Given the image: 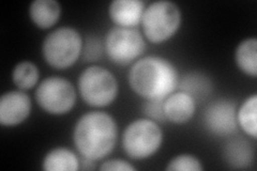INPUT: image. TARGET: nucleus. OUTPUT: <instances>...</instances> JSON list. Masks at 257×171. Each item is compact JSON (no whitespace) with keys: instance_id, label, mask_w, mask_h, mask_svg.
<instances>
[{"instance_id":"obj_8","label":"nucleus","mask_w":257,"mask_h":171,"mask_svg":"<svg viewBox=\"0 0 257 171\" xmlns=\"http://www.w3.org/2000/svg\"><path fill=\"white\" fill-rule=\"evenodd\" d=\"M36 101L52 115H64L74 107L76 90L71 81L60 76L43 79L36 90Z\"/></svg>"},{"instance_id":"obj_15","label":"nucleus","mask_w":257,"mask_h":171,"mask_svg":"<svg viewBox=\"0 0 257 171\" xmlns=\"http://www.w3.org/2000/svg\"><path fill=\"white\" fill-rule=\"evenodd\" d=\"M42 168L46 171H76L80 169L79 158L73 151L58 146L46 153Z\"/></svg>"},{"instance_id":"obj_24","label":"nucleus","mask_w":257,"mask_h":171,"mask_svg":"<svg viewBox=\"0 0 257 171\" xmlns=\"http://www.w3.org/2000/svg\"><path fill=\"white\" fill-rule=\"evenodd\" d=\"M94 161L95 160H93L91 158L83 156L82 159L79 160V167H80V169H83V170H94L95 169Z\"/></svg>"},{"instance_id":"obj_3","label":"nucleus","mask_w":257,"mask_h":171,"mask_svg":"<svg viewBox=\"0 0 257 171\" xmlns=\"http://www.w3.org/2000/svg\"><path fill=\"white\" fill-rule=\"evenodd\" d=\"M180 8L173 2L159 0L145 8L142 18L144 36L152 43L171 39L181 26Z\"/></svg>"},{"instance_id":"obj_21","label":"nucleus","mask_w":257,"mask_h":171,"mask_svg":"<svg viewBox=\"0 0 257 171\" xmlns=\"http://www.w3.org/2000/svg\"><path fill=\"white\" fill-rule=\"evenodd\" d=\"M105 51L103 41L96 36H88L83 44V58L85 61H98Z\"/></svg>"},{"instance_id":"obj_12","label":"nucleus","mask_w":257,"mask_h":171,"mask_svg":"<svg viewBox=\"0 0 257 171\" xmlns=\"http://www.w3.org/2000/svg\"><path fill=\"white\" fill-rule=\"evenodd\" d=\"M196 110V101L187 92H173L164 100L166 119L176 124H183L190 121Z\"/></svg>"},{"instance_id":"obj_23","label":"nucleus","mask_w":257,"mask_h":171,"mask_svg":"<svg viewBox=\"0 0 257 171\" xmlns=\"http://www.w3.org/2000/svg\"><path fill=\"white\" fill-rule=\"evenodd\" d=\"M99 169L102 171H134L135 167L124 159L112 158L103 161Z\"/></svg>"},{"instance_id":"obj_5","label":"nucleus","mask_w":257,"mask_h":171,"mask_svg":"<svg viewBox=\"0 0 257 171\" xmlns=\"http://www.w3.org/2000/svg\"><path fill=\"white\" fill-rule=\"evenodd\" d=\"M78 91L84 102L89 106L105 107L117 97L118 81L107 69L91 66L80 73Z\"/></svg>"},{"instance_id":"obj_17","label":"nucleus","mask_w":257,"mask_h":171,"mask_svg":"<svg viewBox=\"0 0 257 171\" xmlns=\"http://www.w3.org/2000/svg\"><path fill=\"white\" fill-rule=\"evenodd\" d=\"M257 94L246 97L237 110L238 125L247 135L256 139L257 137Z\"/></svg>"},{"instance_id":"obj_4","label":"nucleus","mask_w":257,"mask_h":171,"mask_svg":"<svg viewBox=\"0 0 257 171\" xmlns=\"http://www.w3.org/2000/svg\"><path fill=\"white\" fill-rule=\"evenodd\" d=\"M83 39L72 27H59L48 34L42 44L45 61L55 69L63 70L73 66L83 51Z\"/></svg>"},{"instance_id":"obj_19","label":"nucleus","mask_w":257,"mask_h":171,"mask_svg":"<svg viewBox=\"0 0 257 171\" xmlns=\"http://www.w3.org/2000/svg\"><path fill=\"white\" fill-rule=\"evenodd\" d=\"M40 77L38 67L34 62L25 60L19 62L12 71V80L20 90H29L34 88Z\"/></svg>"},{"instance_id":"obj_9","label":"nucleus","mask_w":257,"mask_h":171,"mask_svg":"<svg viewBox=\"0 0 257 171\" xmlns=\"http://www.w3.org/2000/svg\"><path fill=\"white\" fill-rule=\"evenodd\" d=\"M204 124L208 132L219 137H227L237 132V104L229 99H218L209 104L204 111Z\"/></svg>"},{"instance_id":"obj_1","label":"nucleus","mask_w":257,"mask_h":171,"mask_svg":"<svg viewBox=\"0 0 257 171\" xmlns=\"http://www.w3.org/2000/svg\"><path fill=\"white\" fill-rule=\"evenodd\" d=\"M127 80L132 90L145 100H165L178 87L179 75L166 58L147 56L132 64Z\"/></svg>"},{"instance_id":"obj_22","label":"nucleus","mask_w":257,"mask_h":171,"mask_svg":"<svg viewBox=\"0 0 257 171\" xmlns=\"http://www.w3.org/2000/svg\"><path fill=\"white\" fill-rule=\"evenodd\" d=\"M144 115L156 122L167 121L164 111V100H146L142 106Z\"/></svg>"},{"instance_id":"obj_18","label":"nucleus","mask_w":257,"mask_h":171,"mask_svg":"<svg viewBox=\"0 0 257 171\" xmlns=\"http://www.w3.org/2000/svg\"><path fill=\"white\" fill-rule=\"evenodd\" d=\"M178 86L181 89L180 91L189 93L194 97L195 101L207 96L212 89L210 79L198 72H192L183 76L181 80H179Z\"/></svg>"},{"instance_id":"obj_10","label":"nucleus","mask_w":257,"mask_h":171,"mask_svg":"<svg viewBox=\"0 0 257 171\" xmlns=\"http://www.w3.org/2000/svg\"><path fill=\"white\" fill-rule=\"evenodd\" d=\"M31 111L30 96L23 90H12L0 97V123L15 126L25 121Z\"/></svg>"},{"instance_id":"obj_7","label":"nucleus","mask_w":257,"mask_h":171,"mask_svg":"<svg viewBox=\"0 0 257 171\" xmlns=\"http://www.w3.org/2000/svg\"><path fill=\"white\" fill-rule=\"evenodd\" d=\"M104 45L108 58L119 66L133 63L146 48V42L139 29L119 26L108 30Z\"/></svg>"},{"instance_id":"obj_14","label":"nucleus","mask_w":257,"mask_h":171,"mask_svg":"<svg viewBox=\"0 0 257 171\" xmlns=\"http://www.w3.org/2000/svg\"><path fill=\"white\" fill-rule=\"evenodd\" d=\"M60 15L61 6L56 0H34L29 6L30 20L41 29L54 26Z\"/></svg>"},{"instance_id":"obj_20","label":"nucleus","mask_w":257,"mask_h":171,"mask_svg":"<svg viewBox=\"0 0 257 171\" xmlns=\"http://www.w3.org/2000/svg\"><path fill=\"white\" fill-rule=\"evenodd\" d=\"M168 171H203L200 160L191 154H180L172 158L165 168Z\"/></svg>"},{"instance_id":"obj_6","label":"nucleus","mask_w":257,"mask_h":171,"mask_svg":"<svg viewBox=\"0 0 257 171\" xmlns=\"http://www.w3.org/2000/svg\"><path fill=\"white\" fill-rule=\"evenodd\" d=\"M163 142V133L158 122L138 119L128 124L122 134V146L128 157L145 159L154 155Z\"/></svg>"},{"instance_id":"obj_13","label":"nucleus","mask_w":257,"mask_h":171,"mask_svg":"<svg viewBox=\"0 0 257 171\" xmlns=\"http://www.w3.org/2000/svg\"><path fill=\"white\" fill-rule=\"evenodd\" d=\"M224 158L234 169L250 167L254 159V150L251 142L243 137H234L224 146Z\"/></svg>"},{"instance_id":"obj_11","label":"nucleus","mask_w":257,"mask_h":171,"mask_svg":"<svg viewBox=\"0 0 257 171\" xmlns=\"http://www.w3.org/2000/svg\"><path fill=\"white\" fill-rule=\"evenodd\" d=\"M145 8L143 0H114L109 4L108 14L117 26L134 28L142 23Z\"/></svg>"},{"instance_id":"obj_2","label":"nucleus","mask_w":257,"mask_h":171,"mask_svg":"<svg viewBox=\"0 0 257 171\" xmlns=\"http://www.w3.org/2000/svg\"><path fill=\"white\" fill-rule=\"evenodd\" d=\"M118 139L115 119L103 111H90L80 117L74 126L73 141L82 156L102 159L114 150Z\"/></svg>"},{"instance_id":"obj_16","label":"nucleus","mask_w":257,"mask_h":171,"mask_svg":"<svg viewBox=\"0 0 257 171\" xmlns=\"http://www.w3.org/2000/svg\"><path fill=\"white\" fill-rule=\"evenodd\" d=\"M235 61L244 74L254 78L257 76V40L255 38H247L238 44Z\"/></svg>"}]
</instances>
